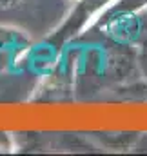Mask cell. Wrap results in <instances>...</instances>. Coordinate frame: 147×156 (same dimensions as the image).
Masks as SVG:
<instances>
[{"label":"cell","mask_w":147,"mask_h":156,"mask_svg":"<svg viewBox=\"0 0 147 156\" xmlns=\"http://www.w3.org/2000/svg\"><path fill=\"white\" fill-rule=\"evenodd\" d=\"M73 2H78V0H73Z\"/></svg>","instance_id":"cell-2"},{"label":"cell","mask_w":147,"mask_h":156,"mask_svg":"<svg viewBox=\"0 0 147 156\" xmlns=\"http://www.w3.org/2000/svg\"><path fill=\"white\" fill-rule=\"evenodd\" d=\"M73 0H0V27L31 40L53 37L73 9Z\"/></svg>","instance_id":"cell-1"}]
</instances>
